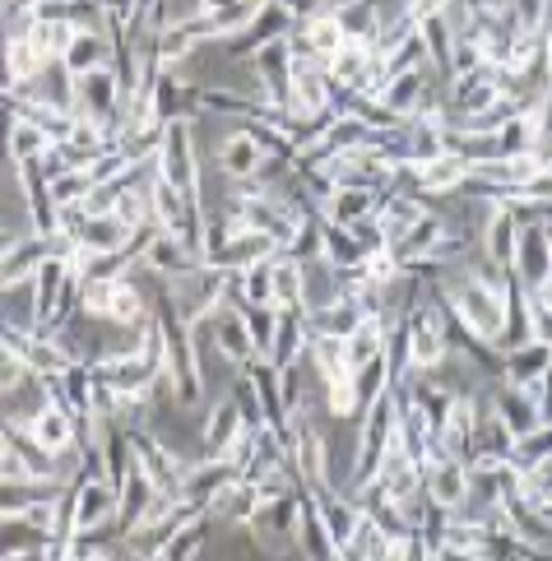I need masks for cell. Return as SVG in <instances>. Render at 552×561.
Returning a JSON list of instances; mask_svg holds the SVG:
<instances>
[{
    "instance_id": "cell-19",
    "label": "cell",
    "mask_w": 552,
    "mask_h": 561,
    "mask_svg": "<svg viewBox=\"0 0 552 561\" xmlns=\"http://www.w3.org/2000/svg\"><path fill=\"white\" fill-rule=\"evenodd\" d=\"M61 66L70 79H84V75H93V70H103V66H112V33H93V28H74V43L66 47V56Z\"/></svg>"
},
{
    "instance_id": "cell-31",
    "label": "cell",
    "mask_w": 552,
    "mask_h": 561,
    "mask_svg": "<svg viewBox=\"0 0 552 561\" xmlns=\"http://www.w3.org/2000/svg\"><path fill=\"white\" fill-rule=\"evenodd\" d=\"M386 339H390V320L386 316H363L358 330L344 339V353H348V371H358L363 363L386 353Z\"/></svg>"
},
{
    "instance_id": "cell-33",
    "label": "cell",
    "mask_w": 552,
    "mask_h": 561,
    "mask_svg": "<svg viewBox=\"0 0 552 561\" xmlns=\"http://www.w3.org/2000/svg\"><path fill=\"white\" fill-rule=\"evenodd\" d=\"M205 543H209V511H195L186 525L163 543V552H153V557H163V561H200Z\"/></svg>"
},
{
    "instance_id": "cell-48",
    "label": "cell",
    "mask_w": 552,
    "mask_h": 561,
    "mask_svg": "<svg viewBox=\"0 0 552 561\" xmlns=\"http://www.w3.org/2000/svg\"><path fill=\"white\" fill-rule=\"evenodd\" d=\"M242 0H195V14H219V10H232Z\"/></svg>"
},
{
    "instance_id": "cell-29",
    "label": "cell",
    "mask_w": 552,
    "mask_h": 561,
    "mask_svg": "<svg viewBox=\"0 0 552 561\" xmlns=\"http://www.w3.org/2000/svg\"><path fill=\"white\" fill-rule=\"evenodd\" d=\"M487 404L497 409V417L510 427V436H525V432L539 427V404H534V399H529L525 390L506 386V380H497V390L487 394Z\"/></svg>"
},
{
    "instance_id": "cell-13",
    "label": "cell",
    "mask_w": 552,
    "mask_h": 561,
    "mask_svg": "<svg viewBox=\"0 0 552 561\" xmlns=\"http://www.w3.org/2000/svg\"><path fill=\"white\" fill-rule=\"evenodd\" d=\"M288 47H292V56H311V61L325 66L330 56L344 47V33H340V24L330 19V10H325V14H307V19H298V24H292Z\"/></svg>"
},
{
    "instance_id": "cell-27",
    "label": "cell",
    "mask_w": 552,
    "mask_h": 561,
    "mask_svg": "<svg viewBox=\"0 0 552 561\" xmlns=\"http://www.w3.org/2000/svg\"><path fill=\"white\" fill-rule=\"evenodd\" d=\"M516 242H520V224L510 205H487V218H483V251L497 260V265L510 270V260H516Z\"/></svg>"
},
{
    "instance_id": "cell-52",
    "label": "cell",
    "mask_w": 552,
    "mask_h": 561,
    "mask_svg": "<svg viewBox=\"0 0 552 561\" xmlns=\"http://www.w3.org/2000/svg\"><path fill=\"white\" fill-rule=\"evenodd\" d=\"M427 561H441V557H437V552H432V557H427Z\"/></svg>"
},
{
    "instance_id": "cell-46",
    "label": "cell",
    "mask_w": 552,
    "mask_h": 561,
    "mask_svg": "<svg viewBox=\"0 0 552 561\" xmlns=\"http://www.w3.org/2000/svg\"><path fill=\"white\" fill-rule=\"evenodd\" d=\"M529 302H534L539 311H548V316H552V278H543V284H539L534 293H529Z\"/></svg>"
},
{
    "instance_id": "cell-40",
    "label": "cell",
    "mask_w": 552,
    "mask_h": 561,
    "mask_svg": "<svg viewBox=\"0 0 552 561\" xmlns=\"http://www.w3.org/2000/svg\"><path fill=\"white\" fill-rule=\"evenodd\" d=\"M242 320H246V334H251L255 357H269L274 325H279V307H242Z\"/></svg>"
},
{
    "instance_id": "cell-2",
    "label": "cell",
    "mask_w": 552,
    "mask_h": 561,
    "mask_svg": "<svg viewBox=\"0 0 552 561\" xmlns=\"http://www.w3.org/2000/svg\"><path fill=\"white\" fill-rule=\"evenodd\" d=\"M126 432H130V450H135V465H140V473H145L163 496H176V488H182L191 459H182L163 436H153V432L135 427V423H126Z\"/></svg>"
},
{
    "instance_id": "cell-7",
    "label": "cell",
    "mask_w": 552,
    "mask_h": 561,
    "mask_svg": "<svg viewBox=\"0 0 552 561\" xmlns=\"http://www.w3.org/2000/svg\"><path fill=\"white\" fill-rule=\"evenodd\" d=\"M232 478H242L228 459H195V465H186V478L182 488H176V501H182L186 511H209L214 496H219Z\"/></svg>"
},
{
    "instance_id": "cell-20",
    "label": "cell",
    "mask_w": 552,
    "mask_h": 561,
    "mask_svg": "<svg viewBox=\"0 0 552 561\" xmlns=\"http://www.w3.org/2000/svg\"><path fill=\"white\" fill-rule=\"evenodd\" d=\"M423 98H427V66L423 70H409V75H394V79H386V89H381V98L377 103L386 107V116L390 122H413V112L423 107Z\"/></svg>"
},
{
    "instance_id": "cell-49",
    "label": "cell",
    "mask_w": 552,
    "mask_h": 561,
    "mask_svg": "<svg viewBox=\"0 0 552 561\" xmlns=\"http://www.w3.org/2000/svg\"><path fill=\"white\" fill-rule=\"evenodd\" d=\"M14 242H19V237H14V232H10V228H0V255H5V251H10V247H14Z\"/></svg>"
},
{
    "instance_id": "cell-25",
    "label": "cell",
    "mask_w": 552,
    "mask_h": 561,
    "mask_svg": "<svg viewBox=\"0 0 552 561\" xmlns=\"http://www.w3.org/2000/svg\"><path fill=\"white\" fill-rule=\"evenodd\" d=\"M214 344H219V353L228 357V363L242 371L255 348H251V334H246V320H242V302L237 307H223L219 316H214Z\"/></svg>"
},
{
    "instance_id": "cell-38",
    "label": "cell",
    "mask_w": 552,
    "mask_h": 561,
    "mask_svg": "<svg viewBox=\"0 0 552 561\" xmlns=\"http://www.w3.org/2000/svg\"><path fill=\"white\" fill-rule=\"evenodd\" d=\"M321 242H325V265H334V270H353V265H358V260L367 255L363 242L353 237V228L325 224V228H321Z\"/></svg>"
},
{
    "instance_id": "cell-39",
    "label": "cell",
    "mask_w": 552,
    "mask_h": 561,
    "mask_svg": "<svg viewBox=\"0 0 552 561\" xmlns=\"http://www.w3.org/2000/svg\"><path fill=\"white\" fill-rule=\"evenodd\" d=\"M51 149V139L37 130V126H28V122H14V130H10V139H5V153L14 158V168L19 163H33V158H43Z\"/></svg>"
},
{
    "instance_id": "cell-22",
    "label": "cell",
    "mask_w": 552,
    "mask_h": 561,
    "mask_svg": "<svg viewBox=\"0 0 552 561\" xmlns=\"http://www.w3.org/2000/svg\"><path fill=\"white\" fill-rule=\"evenodd\" d=\"M145 265L158 274V278H182V274H191V270H200V255H195L186 242H176V237H168V232H153V242L145 247Z\"/></svg>"
},
{
    "instance_id": "cell-12",
    "label": "cell",
    "mask_w": 552,
    "mask_h": 561,
    "mask_svg": "<svg viewBox=\"0 0 552 561\" xmlns=\"http://www.w3.org/2000/svg\"><path fill=\"white\" fill-rule=\"evenodd\" d=\"M423 492H427V501L437 511H460L464 496H469V465L464 459L441 455L437 465L423 469Z\"/></svg>"
},
{
    "instance_id": "cell-37",
    "label": "cell",
    "mask_w": 552,
    "mask_h": 561,
    "mask_svg": "<svg viewBox=\"0 0 552 561\" xmlns=\"http://www.w3.org/2000/svg\"><path fill=\"white\" fill-rule=\"evenodd\" d=\"M390 390V367H386V353L371 357V363H363L358 371H353V399H358V417L367 404H377V399Z\"/></svg>"
},
{
    "instance_id": "cell-28",
    "label": "cell",
    "mask_w": 552,
    "mask_h": 561,
    "mask_svg": "<svg viewBox=\"0 0 552 561\" xmlns=\"http://www.w3.org/2000/svg\"><path fill=\"white\" fill-rule=\"evenodd\" d=\"M330 19L340 24L344 33V43H377V33H381V10H377V0H340V5L330 10Z\"/></svg>"
},
{
    "instance_id": "cell-36",
    "label": "cell",
    "mask_w": 552,
    "mask_h": 561,
    "mask_svg": "<svg viewBox=\"0 0 552 561\" xmlns=\"http://www.w3.org/2000/svg\"><path fill=\"white\" fill-rule=\"evenodd\" d=\"M302 297H307V265L274 255V307H302Z\"/></svg>"
},
{
    "instance_id": "cell-3",
    "label": "cell",
    "mask_w": 552,
    "mask_h": 561,
    "mask_svg": "<svg viewBox=\"0 0 552 561\" xmlns=\"http://www.w3.org/2000/svg\"><path fill=\"white\" fill-rule=\"evenodd\" d=\"M506 93H516L510 89V79L502 70H492V66H479V70H469V75H456L450 79V89H446V107H450V122H460V116H473V112H483L492 107L497 98Z\"/></svg>"
},
{
    "instance_id": "cell-41",
    "label": "cell",
    "mask_w": 552,
    "mask_h": 561,
    "mask_svg": "<svg viewBox=\"0 0 552 561\" xmlns=\"http://www.w3.org/2000/svg\"><path fill=\"white\" fill-rule=\"evenodd\" d=\"M89 191H93V176H89V172L66 168V172H56V176H51V199H56V209H74V205H84Z\"/></svg>"
},
{
    "instance_id": "cell-32",
    "label": "cell",
    "mask_w": 552,
    "mask_h": 561,
    "mask_svg": "<svg viewBox=\"0 0 552 561\" xmlns=\"http://www.w3.org/2000/svg\"><path fill=\"white\" fill-rule=\"evenodd\" d=\"M358 320H363V307L353 302V297H334V302L307 311V330L330 334V339H348L353 330H358Z\"/></svg>"
},
{
    "instance_id": "cell-14",
    "label": "cell",
    "mask_w": 552,
    "mask_h": 561,
    "mask_svg": "<svg viewBox=\"0 0 552 561\" xmlns=\"http://www.w3.org/2000/svg\"><path fill=\"white\" fill-rule=\"evenodd\" d=\"M24 432H28L51 459H61V455L74 450V440H79V417H70L66 409H56V404H47V399H43V409L28 417Z\"/></svg>"
},
{
    "instance_id": "cell-15",
    "label": "cell",
    "mask_w": 552,
    "mask_h": 561,
    "mask_svg": "<svg viewBox=\"0 0 552 561\" xmlns=\"http://www.w3.org/2000/svg\"><path fill=\"white\" fill-rule=\"evenodd\" d=\"M510 278L534 293L543 278H552V251H548V237H543V224L539 228H520V242H516V260H510Z\"/></svg>"
},
{
    "instance_id": "cell-51",
    "label": "cell",
    "mask_w": 552,
    "mask_h": 561,
    "mask_svg": "<svg viewBox=\"0 0 552 561\" xmlns=\"http://www.w3.org/2000/svg\"><path fill=\"white\" fill-rule=\"evenodd\" d=\"M543 237H548V251H552V218H548V224H543Z\"/></svg>"
},
{
    "instance_id": "cell-8",
    "label": "cell",
    "mask_w": 552,
    "mask_h": 561,
    "mask_svg": "<svg viewBox=\"0 0 552 561\" xmlns=\"http://www.w3.org/2000/svg\"><path fill=\"white\" fill-rule=\"evenodd\" d=\"M334 103V84L321 61L311 56H292V116H321Z\"/></svg>"
},
{
    "instance_id": "cell-43",
    "label": "cell",
    "mask_w": 552,
    "mask_h": 561,
    "mask_svg": "<svg viewBox=\"0 0 552 561\" xmlns=\"http://www.w3.org/2000/svg\"><path fill=\"white\" fill-rule=\"evenodd\" d=\"M325 404L334 417H358V399H353V371L340 376V380H325Z\"/></svg>"
},
{
    "instance_id": "cell-53",
    "label": "cell",
    "mask_w": 552,
    "mask_h": 561,
    "mask_svg": "<svg viewBox=\"0 0 552 561\" xmlns=\"http://www.w3.org/2000/svg\"><path fill=\"white\" fill-rule=\"evenodd\" d=\"M548 172H552V153H548Z\"/></svg>"
},
{
    "instance_id": "cell-11",
    "label": "cell",
    "mask_w": 552,
    "mask_h": 561,
    "mask_svg": "<svg viewBox=\"0 0 552 561\" xmlns=\"http://www.w3.org/2000/svg\"><path fill=\"white\" fill-rule=\"evenodd\" d=\"M274 251H279V242H274V237L246 228V232H232L223 247L205 251V255H200V265L223 270V274H242L246 265H255V260H265V255H274Z\"/></svg>"
},
{
    "instance_id": "cell-10",
    "label": "cell",
    "mask_w": 552,
    "mask_h": 561,
    "mask_svg": "<svg viewBox=\"0 0 552 561\" xmlns=\"http://www.w3.org/2000/svg\"><path fill=\"white\" fill-rule=\"evenodd\" d=\"M479 399L473 394H456L450 399V413H446V423L437 432V446L450 455V459H473V440H479Z\"/></svg>"
},
{
    "instance_id": "cell-35",
    "label": "cell",
    "mask_w": 552,
    "mask_h": 561,
    "mask_svg": "<svg viewBox=\"0 0 552 561\" xmlns=\"http://www.w3.org/2000/svg\"><path fill=\"white\" fill-rule=\"evenodd\" d=\"M539 465H552V423H539L534 432L516 436V450H510V469L516 473H529Z\"/></svg>"
},
{
    "instance_id": "cell-45",
    "label": "cell",
    "mask_w": 552,
    "mask_h": 561,
    "mask_svg": "<svg viewBox=\"0 0 552 561\" xmlns=\"http://www.w3.org/2000/svg\"><path fill=\"white\" fill-rule=\"evenodd\" d=\"M450 10V0H409V19H432V14H446Z\"/></svg>"
},
{
    "instance_id": "cell-16",
    "label": "cell",
    "mask_w": 552,
    "mask_h": 561,
    "mask_svg": "<svg viewBox=\"0 0 552 561\" xmlns=\"http://www.w3.org/2000/svg\"><path fill=\"white\" fill-rule=\"evenodd\" d=\"M311 330H307V307H279V325H274V344L265 363L274 367H298L307 357Z\"/></svg>"
},
{
    "instance_id": "cell-4",
    "label": "cell",
    "mask_w": 552,
    "mask_h": 561,
    "mask_svg": "<svg viewBox=\"0 0 552 561\" xmlns=\"http://www.w3.org/2000/svg\"><path fill=\"white\" fill-rule=\"evenodd\" d=\"M255 61V84H261V98H265V107L274 112H288L292 107V47H288V37H279V43H265L261 51H251Z\"/></svg>"
},
{
    "instance_id": "cell-54",
    "label": "cell",
    "mask_w": 552,
    "mask_h": 561,
    "mask_svg": "<svg viewBox=\"0 0 552 561\" xmlns=\"http://www.w3.org/2000/svg\"><path fill=\"white\" fill-rule=\"evenodd\" d=\"M548 348H552V344H548Z\"/></svg>"
},
{
    "instance_id": "cell-30",
    "label": "cell",
    "mask_w": 552,
    "mask_h": 561,
    "mask_svg": "<svg viewBox=\"0 0 552 561\" xmlns=\"http://www.w3.org/2000/svg\"><path fill=\"white\" fill-rule=\"evenodd\" d=\"M265 163V149H261V139H255L246 126H237L223 145H219V168L228 176H255Z\"/></svg>"
},
{
    "instance_id": "cell-18",
    "label": "cell",
    "mask_w": 552,
    "mask_h": 561,
    "mask_svg": "<svg viewBox=\"0 0 552 561\" xmlns=\"http://www.w3.org/2000/svg\"><path fill=\"white\" fill-rule=\"evenodd\" d=\"M242 427H251V423L242 417V409H237V399H232V394H223L219 404L209 409V417H205L200 455H205V459H223V455H228V446L237 440V432H242Z\"/></svg>"
},
{
    "instance_id": "cell-42",
    "label": "cell",
    "mask_w": 552,
    "mask_h": 561,
    "mask_svg": "<svg viewBox=\"0 0 552 561\" xmlns=\"http://www.w3.org/2000/svg\"><path fill=\"white\" fill-rule=\"evenodd\" d=\"M33 43H37V51H43L47 61H61L66 47L74 43V24H37L33 19Z\"/></svg>"
},
{
    "instance_id": "cell-6",
    "label": "cell",
    "mask_w": 552,
    "mask_h": 561,
    "mask_svg": "<svg viewBox=\"0 0 552 561\" xmlns=\"http://www.w3.org/2000/svg\"><path fill=\"white\" fill-rule=\"evenodd\" d=\"M292 24H298V14H292L284 0H265V5L251 14V24L237 37H228V51L232 56H251V51H261L265 43H279V37H288Z\"/></svg>"
},
{
    "instance_id": "cell-5",
    "label": "cell",
    "mask_w": 552,
    "mask_h": 561,
    "mask_svg": "<svg viewBox=\"0 0 552 561\" xmlns=\"http://www.w3.org/2000/svg\"><path fill=\"white\" fill-rule=\"evenodd\" d=\"M116 506L122 496L107 483L103 473L74 478V534H93V529H112L116 525Z\"/></svg>"
},
{
    "instance_id": "cell-1",
    "label": "cell",
    "mask_w": 552,
    "mask_h": 561,
    "mask_svg": "<svg viewBox=\"0 0 552 561\" xmlns=\"http://www.w3.org/2000/svg\"><path fill=\"white\" fill-rule=\"evenodd\" d=\"M153 176H163L172 191H182L191 205H200V158H195L191 116L163 122V145H158V158H153Z\"/></svg>"
},
{
    "instance_id": "cell-50",
    "label": "cell",
    "mask_w": 552,
    "mask_h": 561,
    "mask_svg": "<svg viewBox=\"0 0 552 561\" xmlns=\"http://www.w3.org/2000/svg\"><path fill=\"white\" fill-rule=\"evenodd\" d=\"M543 43H548V61H552V14H548V28H543Z\"/></svg>"
},
{
    "instance_id": "cell-44",
    "label": "cell",
    "mask_w": 552,
    "mask_h": 561,
    "mask_svg": "<svg viewBox=\"0 0 552 561\" xmlns=\"http://www.w3.org/2000/svg\"><path fill=\"white\" fill-rule=\"evenodd\" d=\"M28 380V367H24V357H19L14 348H5L0 344V394H10V390H19Z\"/></svg>"
},
{
    "instance_id": "cell-34",
    "label": "cell",
    "mask_w": 552,
    "mask_h": 561,
    "mask_svg": "<svg viewBox=\"0 0 552 561\" xmlns=\"http://www.w3.org/2000/svg\"><path fill=\"white\" fill-rule=\"evenodd\" d=\"M274 255L255 260V265H246L237 274V297H242V307H274Z\"/></svg>"
},
{
    "instance_id": "cell-21",
    "label": "cell",
    "mask_w": 552,
    "mask_h": 561,
    "mask_svg": "<svg viewBox=\"0 0 552 561\" xmlns=\"http://www.w3.org/2000/svg\"><path fill=\"white\" fill-rule=\"evenodd\" d=\"M103 320H107V325H116V330H140L145 320H149V297H145V288L135 284L130 274H126V278H116V284H112Z\"/></svg>"
},
{
    "instance_id": "cell-26",
    "label": "cell",
    "mask_w": 552,
    "mask_h": 561,
    "mask_svg": "<svg viewBox=\"0 0 552 561\" xmlns=\"http://www.w3.org/2000/svg\"><path fill=\"white\" fill-rule=\"evenodd\" d=\"M502 357H506L502 380H506V386H520V390L534 386V380H543L552 371V348L539 344V339H529V344H520V348H506Z\"/></svg>"
},
{
    "instance_id": "cell-47",
    "label": "cell",
    "mask_w": 552,
    "mask_h": 561,
    "mask_svg": "<svg viewBox=\"0 0 552 561\" xmlns=\"http://www.w3.org/2000/svg\"><path fill=\"white\" fill-rule=\"evenodd\" d=\"M284 5L298 14V19H307V14H325V10H321V0H284Z\"/></svg>"
},
{
    "instance_id": "cell-9",
    "label": "cell",
    "mask_w": 552,
    "mask_h": 561,
    "mask_svg": "<svg viewBox=\"0 0 552 561\" xmlns=\"http://www.w3.org/2000/svg\"><path fill=\"white\" fill-rule=\"evenodd\" d=\"M19 195H24V209H28V224L37 237H51L56 232V199H51V176L43 168V158L33 163H19Z\"/></svg>"
},
{
    "instance_id": "cell-17",
    "label": "cell",
    "mask_w": 552,
    "mask_h": 561,
    "mask_svg": "<svg viewBox=\"0 0 552 561\" xmlns=\"http://www.w3.org/2000/svg\"><path fill=\"white\" fill-rule=\"evenodd\" d=\"M381 205V191H367V186H334L325 199H321V218L334 228H353L363 224V218H371Z\"/></svg>"
},
{
    "instance_id": "cell-24",
    "label": "cell",
    "mask_w": 552,
    "mask_h": 561,
    "mask_svg": "<svg viewBox=\"0 0 552 561\" xmlns=\"http://www.w3.org/2000/svg\"><path fill=\"white\" fill-rule=\"evenodd\" d=\"M371 218H377V228H381V237H386V247H394V242H400V237L423 218V199H418V195H404V191H386Z\"/></svg>"
},
{
    "instance_id": "cell-23",
    "label": "cell",
    "mask_w": 552,
    "mask_h": 561,
    "mask_svg": "<svg viewBox=\"0 0 552 561\" xmlns=\"http://www.w3.org/2000/svg\"><path fill=\"white\" fill-rule=\"evenodd\" d=\"M446 232H450V228H446V218H441V214H427V209H423V218H418V224H413V228L400 237V242L390 247L394 265H400V270H409V265H418V260H427V251L437 247Z\"/></svg>"
}]
</instances>
